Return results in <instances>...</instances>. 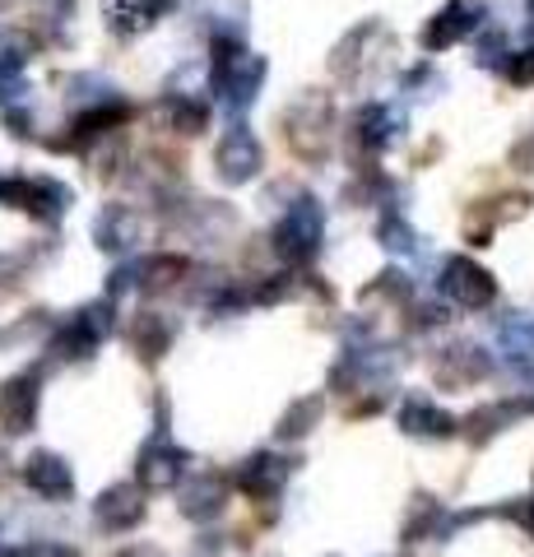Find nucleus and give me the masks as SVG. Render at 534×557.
I'll return each mask as SVG.
<instances>
[{"instance_id":"obj_1","label":"nucleus","mask_w":534,"mask_h":557,"mask_svg":"<svg viewBox=\"0 0 534 557\" xmlns=\"http://www.w3.org/2000/svg\"><path fill=\"white\" fill-rule=\"evenodd\" d=\"M270 75V61L247 51L237 38H214V51H210V84H214V98L223 102L228 112H247L261 84Z\"/></svg>"},{"instance_id":"obj_2","label":"nucleus","mask_w":534,"mask_h":557,"mask_svg":"<svg viewBox=\"0 0 534 557\" xmlns=\"http://www.w3.org/2000/svg\"><path fill=\"white\" fill-rule=\"evenodd\" d=\"M325 242V214L312 196H298V205H288V214L280 219V228H274V251H280L288 265H307V260H316Z\"/></svg>"},{"instance_id":"obj_3","label":"nucleus","mask_w":534,"mask_h":557,"mask_svg":"<svg viewBox=\"0 0 534 557\" xmlns=\"http://www.w3.org/2000/svg\"><path fill=\"white\" fill-rule=\"evenodd\" d=\"M437 288H442L446 302H456V307H464V311H484V307L497 298L493 274L479 265V260H470V256H451V260H446Z\"/></svg>"},{"instance_id":"obj_4","label":"nucleus","mask_w":534,"mask_h":557,"mask_svg":"<svg viewBox=\"0 0 534 557\" xmlns=\"http://www.w3.org/2000/svg\"><path fill=\"white\" fill-rule=\"evenodd\" d=\"M214 163H219V177L228 186H247L265 163L261 139H256L243 121H233V126L223 131V139H219V149H214Z\"/></svg>"},{"instance_id":"obj_5","label":"nucleus","mask_w":534,"mask_h":557,"mask_svg":"<svg viewBox=\"0 0 534 557\" xmlns=\"http://www.w3.org/2000/svg\"><path fill=\"white\" fill-rule=\"evenodd\" d=\"M112 335V302H84L71 321H65L61 339H57V354L61 358H89L94 348Z\"/></svg>"},{"instance_id":"obj_6","label":"nucleus","mask_w":534,"mask_h":557,"mask_svg":"<svg viewBox=\"0 0 534 557\" xmlns=\"http://www.w3.org/2000/svg\"><path fill=\"white\" fill-rule=\"evenodd\" d=\"M38 399H42V381L24 372L0 386V428L10 432V437H24V432L38 423Z\"/></svg>"},{"instance_id":"obj_7","label":"nucleus","mask_w":534,"mask_h":557,"mask_svg":"<svg viewBox=\"0 0 534 557\" xmlns=\"http://www.w3.org/2000/svg\"><path fill=\"white\" fill-rule=\"evenodd\" d=\"M24 483L47 502H65L71 497V487H75V474H71V465H65L57 450H38V456L24 460Z\"/></svg>"},{"instance_id":"obj_8","label":"nucleus","mask_w":534,"mask_h":557,"mask_svg":"<svg viewBox=\"0 0 534 557\" xmlns=\"http://www.w3.org/2000/svg\"><path fill=\"white\" fill-rule=\"evenodd\" d=\"M479 24H484V20H479L474 5H464V0H451V5H442V10L433 14V24L423 28V47H427V51H446V47H456L460 38H470Z\"/></svg>"},{"instance_id":"obj_9","label":"nucleus","mask_w":534,"mask_h":557,"mask_svg":"<svg viewBox=\"0 0 534 557\" xmlns=\"http://www.w3.org/2000/svg\"><path fill=\"white\" fill-rule=\"evenodd\" d=\"M140 214H135L131 205H102L98 209V219H94V242L102 251H126V247H135L140 242Z\"/></svg>"},{"instance_id":"obj_10","label":"nucleus","mask_w":534,"mask_h":557,"mask_svg":"<svg viewBox=\"0 0 534 557\" xmlns=\"http://www.w3.org/2000/svg\"><path fill=\"white\" fill-rule=\"evenodd\" d=\"M94 516H98L102 530H131V525H140V516H145L140 483H116V487H108V493L98 497Z\"/></svg>"},{"instance_id":"obj_11","label":"nucleus","mask_w":534,"mask_h":557,"mask_svg":"<svg viewBox=\"0 0 534 557\" xmlns=\"http://www.w3.org/2000/svg\"><path fill=\"white\" fill-rule=\"evenodd\" d=\"M71 205H75V190L71 186H61V182H51V177H24L20 209H28L33 219L57 223L61 214H71Z\"/></svg>"},{"instance_id":"obj_12","label":"nucleus","mask_w":534,"mask_h":557,"mask_svg":"<svg viewBox=\"0 0 534 557\" xmlns=\"http://www.w3.org/2000/svg\"><path fill=\"white\" fill-rule=\"evenodd\" d=\"M400 428L409 432V437H423V442H442V437H451L456 432V418L437 409L433 399H423V395H413L400 405Z\"/></svg>"},{"instance_id":"obj_13","label":"nucleus","mask_w":534,"mask_h":557,"mask_svg":"<svg viewBox=\"0 0 534 557\" xmlns=\"http://www.w3.org/2000/svg\"><path fill=\"white\" fill-rule=\"evenodd\" d=\"M186 474V450L172 442H149L140 450V483L145 487H177V479Z\"/></svg>"},{"instance_id":"obj_14","label":"nucleus","mask_w":534,"mask_h":557,"mask_svg":"<svg viewBox=\"0 0 534 557\" xmlns=\"http://www.w3.org/2000/svg\"><path fill=\"white\" fill-rule=\"evenodd\" d=\"M400 126H405V116L386 108V102H368V108H358V116H353V135L363 149H386Z\"/></svg>"},{"instance_id":"obj_15","label":"nucleus","mask_w":534,"mask_h":557,"mask_svg":"<svg viewBox=\"0 0 534 557\" xmlns=\"http://www.w3.org/2000/svg\"><path fill=\"white\" fill-rule=\"evenodd\" d=\"M288 469L293 465L284 456H270V450H261V456H251L243 465V474H237V479H243V487H247L251 497H274L288 483Z\"/></svg>"},{"instance_id":"obj_16","label":"nucleus","mask_w":534,"mask_h":557,"mask_svg":"<svg viewBox=\"0 0 534 557\" xmlns=\"http://www.w3.org/2000/svg\"><path fill=\"white\" fill-rule=\"evenodd\" d=\"M437 376L446 381V386H470V381L488 376V354H484V348H474V344L446 348L442 362H437Z\"/></svg>"},{"instance_id":"obj_17","label":"nucleus","mask_w":534,"mask_h":557,"mask_svg":"<svg viewBox=\"0 0 534 557\" xmlns=\"http://www.w3.org/2000/svg\"><path fill=\"white\" fill-rule=\"evenodd\" d=\"M223 483L214 479V474H200V479H191L182 487V516H191V520H210V516H219L223 511Z\"/></svg>"},{"instance_id":"obj_18","label":"nucleus","mask_w":534,"mask_h":557,"mask_svg":"<svg viewBox=\"0 0 534 557\" xmlns=\"http://www.w3.org/2000/svg\"><path fill=\"white\" fill-rule=\"evenodd\" d=\"M167 5L172 0H116V5L108 10V24L122 33V38H131V33H145Z\"/></svg>"},{"instance_id":"obj_19","label":"nucleus","mask_w":534,"mask_h":557,"mask_svg":"<svg viewBox=\"0 0 534 557\" xmlns=\"http://www.w3.org/2000/svg\"><path fill=\"white\" fill-rule=\"evenodd\" d=\"M497 348L507 358H534V317L530 311H511V317L497 321Z\"/></svg>"},{"instance_id":"obj_20","label":"nucleus","mask_w":534,"mask_h":557,"mask_svg":"<svg viewBox=\"0 0 534 557\" xmlns=\"http://www.w3.org/2000/svg\"><path fill=\"white\" fill-rule=\"evenodd\" d=\"M163 116H167V126H177L182 135H200L204 121H210V108H204L200 98H191V94H167L163 98Z\"/></svg>"},{"instance_id":"obj_21","label":"nucleus","mask_w":534,"mask_h":557,"mask_svg":"<svg viewBox=\"0 0 534 557\" xmlns=\"http://www.w3.org/2000/svg\"><path fill=\"white\" fill-rule=\"evenodd\" d=\"M376 242H382L390 256H413V251H419V233H413L409 223L395 214V209H390V214H382V223H376Z\"/></svg>"},{"instance_id":"obj_22","label":"nucleus","mask_w":534,"mask_h":557,"mask_svg":"<svg viewBox=\"0 0 534 557\" xmlns=\"http://www.w3.org/2000/svg\"><path fill=\"white\" fill-rule=\"evenodd\" d=\"M177 274H186L182 256H149V260L135 265V284H140V288H167Z\"/></svg>"},{"instance_id":"obj_23","label":"nucleus","mask_w":534,"mask_h":557,"mask_svg":"<svg viewBox=\"0 0 534 557\" xmlns=\"http://www.w3.org/2000/svg\"><path fill=\"white\" fill-rule=\"evenodd\" d=\"M28 57H33V38H28V33L0 28V75L14 79V75H20V70L28 65Z\"/></svg>"},{"instance_id":"obj_24","label":"nucleus","mask_w":534,"mask_h":557,"mask_svg":"<svg viewBox=\"0 0 534 557\" xmlns=\"http://www.w3.org/2000/svg\"><path fill=\"white\" fill-rule=\"evenodd\" d=\"M135 348H140L145 358H163L167 348V325L159 317H140L135 321Z\"/></svg>"},{"instance_id":"obj_25","label":"nucleus","mask_w":534,"mask_h":557,"mask_svg":"<svg viewBox=\"0 0 534 557\" xmlns=\"http://www.w3.org/2000/svg\"><path fill=\"white\" fill-rule=\"evenodd\" d=\"M316 413H321V399H302V405H293L284 413V423H280V437H307L316 423Z\"/></svg>"},{"instance_id":"obj_26","label":"nucleus","mask_w":534,"mask_h":557,"mask_svg":"<svg viewBox=\"0 0 534 557\" xmlns=\"http://www.w3.org/2000/svg\"><path fill=\"white\" fill-rule=\"evenodd\" d=\"M507 75H511L516 84H530V79H534V24H530V42H525V51H511Z\"/></svg>"},{"instance_id":"obj_27","label":"nucleus","mask_w":534,"mask_h":557,"mask_svg":"<svg viewBox=\"0 0 534 557\" xmlns=\"http://www.w3.org/2000/svg\"><path fill=\"white\" fill-rule=\"evenodd\" d=\"M14 94H24V89H20V84H14V79H10V84H0V102H10Z\"/></svg>"},{"instance_id":"obj_28","label":"nucleus","mask_w":534,"mask_h":557,"mask_svg":"<svg viewBox=\"0 0 534 557\" xmlns=\"http://www.w3.org/2000/svg\"><path fill=\"white\" fill-rule=\"evenodd\" d=\"M525 525L534 530V502H530V511H525Z\"/></svg>"}]
</instances>
